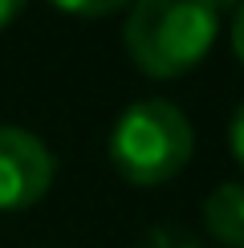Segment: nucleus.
I'll return each mask as SVG.
<instances>
[{
  "label": "nucleus",
  "instance_id": "obj_1",
  "mask_svg": "<svg viewBox=\"0 0 244 248\" xmlns=\"http://www.w3.org/2000/svg\"><path fill=\"white\" fill-rule=\"evenodd\" d=\"M220 33V0H135L126 53L147 78H183Z\"/></svg>",
  "mask_w": 244,
  "mask_h": 248
},
{
  "label": "nucleus",
  "instance_id": "obj_2",
  "mask_svg": "<svg viewBox=\"0 0 244 248\" xmlns=\"http://www.w3.org/2000/svg\"><path fill=\"white\" fill-rule=\"evenodd\" d=\"M191 142V122L179 106L163 98H142L122 110L110 130V163L126 183L155 187L187 167Z\"/></svg>",
  "mask_w": 244,
  "mask_h": 248
},
{
  "label": "nucleus",
  "instance_id": "obj_3",
  "mask_svg": "<svg viewBox=\"0 0 244 248\" xmlns=\"http://www.w3.org/2000/svg\"><path fill=\"white\" fill-rule=\"evenodd\" d=\"M53 155L37 134L0 126V212L33 208L53 183Z\"/></svg>",
  "mask_w": 244,
  "mask_h": 248
},
{
  "label": "nucleus",
  "instance_id": "obj_4",
  "mask_svg": "<svg viewBox=\"0 0 244 248\" xmlns=\"http://www.w3.org/2000/svg\"><path fill=\"white\" fill-rule=\"evenodd\" d=\"M203 228L228 248H244V183H220L203 200Z\"/></svg>",
  "mask_w": 244,
  "mask_h": 248
},
{
  "label": "nucleus",
  "instance_id": "obj_5",
  "mask_svg": "<svg viewBox=\"0 0 244 248\" xmlns=\"http://www.w3.org/2000/svg\"><path fill=\"white\" fill-rule=\"evenodd\" d=\"M49 4L61 8V13H69V16H110L118 8L135 4V0H49Z\"/></svg>",
  "mask_w": 244,
  "mask_h": 248
},
{
  "label": "nucleus",
  "instance_id": "obj_6",
  "mask_svg": "<svg viewBox=\"0 0 244 248\" xmlns=\"http://www.w3.org/2000/svg\"><path fill=\"white\" fill-rule=\"evenodd\" d=\"M142 248H199V244L191 240L183 228H175V224H159L155 232H147Z\"/></svg>",
  "mask_w": 244,
  "mask_h": 248
},
{
  "label": "nucleus",
  "instance_id": "obj_7",
  "mask_svg": "<svg viewBox=\"0 0 244 248\" xmlns=\"http://www.w3.org/2000/svg\"><path fill=\"white\" fill-rule=\"evenodd\" d=\"M228 147H232V159L244 167V102L236 106V114L228 122Z\"/></svg>",
  "mask_w": 244,
  "mask_h": 248
},
{
  "label": "nucleus",
  "instance_id": "obj_8",
  "mask_svg": "<svg viewBox=\"0 0 244 248\" xmlns=\"http://www.w3.org/2000/svg\"><path fill=\"white\" fill-rule=\"evenodd\" d=\"M20 13H25V0H0V33H4Z\"/></svg>",
  "mask_w": 244,
  "mask_h": 248
},
{
  "label": "nucleus",
  "instance_id": "obj_9",
  "mask_svg": "<svg viewBox=\"0 0 244 248\" xmlns=\"http://www.w3.org/2000/svg\"><path fill=\"white\" fill-rule=\"evenodd\" d=\"M232 49H236V57L244 61V0L236 8V20H232Z\"/></svg>",
  "mask_w": 244,
  "mask_h": 248
}]
</instances>
